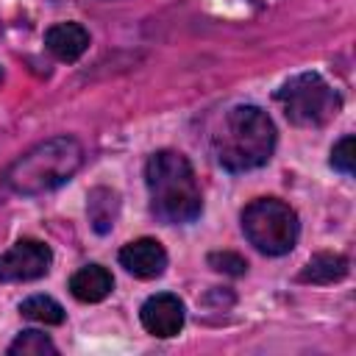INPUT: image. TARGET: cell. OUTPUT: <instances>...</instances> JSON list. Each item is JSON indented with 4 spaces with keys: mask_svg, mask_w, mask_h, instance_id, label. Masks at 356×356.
I'll return each instance as SVG.
<instances>
[{
    "mask_svg": "<svg viewBox=\"0 0 356 356\" xmlns=\"http://www.w3.org/2000/svg\"><path fill=\"white\" fill-rule=\"evenodd\" d=\"M275 125L261 106H231L211 136L214 159L228 172H250L264 167L275 150Z\"/></svg>",
    "mask_w": 356,
    "mask_h": 356,
    "instance_id": "6da1fadb",
    "label": "cell"
},
{
    "mask_svg": "<svg viewBox=\"0 0 356 356\" xmlns=\"http://www.w3.org/2000/svg\"><path fill=\"white\" fill-rule=\"evenodd\" d=\"M150 211L164 225H189L203 211V195L189 159L181 150H156L145 164Z\"/></svg>",
    "mask_w": 356,
    "mask_h": 356,
    "instance_id": "7a4b0ae2",
    "label": "cell"
},
{
    "mask_svg": "<svg viewBox=\"0 0 356 356\" xmlns=\"http://www.w3.org/2000/svg\"><path fill=\"white\" fill-rule=\"evenodd\" d=\"M81 164H83V145L75 136L61 134L17 156L3 172V181L11 192L33 197V195L53 192L64 186L67 181H72Z\"/></svg>",
    "mask_w": 356,
    "mask_h": 356,
    "instance_id": "3957f363",
    "label": "cell"
},
{
    "mask_svg": "<svg viewBox=\"0 0 356 356\" xmlns=\"http://www.w3.org/2000/svg\"><path fill=\"white\" fill-rule=\"evenodd\" d=\"M242 234L264 256H286L298 245L300 220L298 211L281 197H256L242 214Z\"/></svg>",
    "mask_w": 356,
    "mask_h": 356,
    "instance_id": "277c9868",
    "label": "cell"
},
{
    "mask_svg": "<svg viewBox=\"0 0 356 356\" xmlns=\"http://www.w3.org/2000/svg\"><path fill=\"white\" fill-rule=\"evenodd\" d=\"M275 100L284 117L298 128H320L331 122L342 108L339 92L320 72L292 75L289 81L281 83V89L275 92Z\"/></svg>",
    "mask_w": 356,
    "mask_h": 356,
    "instance_id": "5b68a950",
    "label": "cell"
},
{
    "mask_svg": "<svg viewBox=\"0 0 356 356\" xmlns=\"http://www.w3.org/2000/svg\"><path fill=\"white\" fill-rule=\"evenodd\" d=\"M53 250L47 242L22 236L8 250L0 253V284H22L36 281L50 273Z\"/></svg>",
    "mask_w": 356,
    "mask_h": 356,
    "instance_id": "8992f818",
    "label": "cell"
},
{
    "mask_svg": "<svg viewBox=\"0 0 356 356\" xmlns=\"http://www.w3.org/2000/svg\"><path fill=\"white\" fill-rule=\"evenodd\" d=\"M139 320L142 328L159 339H170L175 334H181L184 323H186V309L184 300L172 292H156L150 295L142 309H139Z\"/></svg>",
    "mask_w": 356,
    "mask_h": 356,
    "instance_id": "52a82bcc",
    "label": "cell"
},
{
    "mask_svg": "<svg viewBox=\"0 0 356 356\" xmlns=\"http://www.w3.org/2000/svg\"><path fill=\"white\" fill-rule=\"evenodd\" d=\"M117 259H120V267H125V273H131L134 278H142V281L159 278L167 270V250L153 236H139V239L122 245Z\"/></svg>",
    "mask_w": 356,
    "mask_h": 356,
    "instance_id": "ba28073f",
    "label": "cell"
},
{
    "mask_svg": "<svg viewBox=\"0 0 356 356\" xmlns=\"http://www.w3.org/2000/svg\"><path fill=\"white\" fill-rule=\"evenodd\" d=\"M44 47L53 58L72 64L89 50V31L81 22H56L44 31Z\"/></svg>",
    "mask_w": 356,
    "mask_h": 356,
    "instance_id": "9c48e42d",
    "label": "cell"
},
{
    "mask_svg": "<svg viewBox=\"0 0 356 356\" xmlns=\"http://www.w3.org/2000/svg\"><path fill=\"white\" fill-rule=\"evenodd\" d=\"M114 278L103 264H83L70 278V292L81 303H100L111 295Z\"/></svg>",
    "mask_w": 356,
    "mask_h": 356,
    "instance_id": "30bf717a",
    "label": "cell"
},
{
    "mask_svg": "<svg viewBox=\"0 0 356 356\" xmlns=\"http://www.w3.org/2000/svg\"><path fill=\"white\" fill-rule=\"evenodd\" d=\"M86 217L95 234L106 236L117 225L120 217V192L111 186H95L86 197Z\"/></svg>",
    "mask_w": 356,
    "mask_h": 356,
    "instance_id": "8fae6325",
    "label": "cell"
},
{
    "mask_svg": "<svg viewBox=\"0 0 356 356\" xmlns=\"http://www.w3.org/2000/svg\"><path fill=\"white\" fill-rule=\"evenodd\" d=\"M350 261L342 253H314L298 273L300 284H337L348 275Z\"/></svg>",
    "mask_w": 356,
    "mask_h": 356,
    "instance_id": "7c38bea8",
    "label": "cell"
},
{
    "mask_svg": "<svg viewBox=\"0 0 356 356\" xmlns=\"http://www.w3.org/2000/svg\"><path fill=\"white\" fill-rule=\"evenodd\" d=\"M19 314L25 320H33V323H42V325H61L67 312L58 300H53L50 295H31L19 303Z\"/></svg>",
    "mask_w": 356,
    "mask_h": 356,
    "instance_id": "4fadbf2b",
    "label": "cell"
},
{
    "mask_svg": "<svg viewBox=\"0 0 356 356\" xmlns=\"http://www.w3.org/2000/svg\"><path fill=\"white\" fill-rule=\"evenodd\" d=\"M56 356L58 353V348H56V342L47 337V334H42V331H36V328H25V331H19L17 337H14V342L8 345V356Z\"/></svg>",
    "mask_w": 356,
    "mask_h": 356,
    "instance_id": "5bb4252c",
    "label": "cell"
},
{
    "mask_svg": "<svg viewBox=\"0 0 356 356\" xmlns=\"http://www.w3.org/2000/svg\"><path fill=\"white\" fill-rule=\"evenodd\" d=\"M331 167L337 170V172H342V175H353V170H356V139H353V134H345L334 147H331Z\"/></svg>",
    "mask_w": 356,
    "mask_h": 356,
    "instance_id": "9a60e30c",
    "label": "cell"
},
{
    "mask_svg": "<svg viewBox=\"0 0 356 356\" xmlns=\"http://www.w3.org/2000/svg\"><path fill=\"white\" fill-rule=\"evenodd\" d=\"M209 264L217 270V273H225V275H245L248 273V261L234 253V250H217V253H209Z\"/></svg>",
    "mask_w": 356,
    "mask_h": 356,
    "instance_id": "2e32d148",
    "label": "cell"
}]
</instances>
